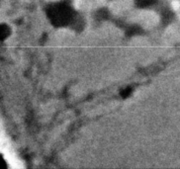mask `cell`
<instances>
[{"mask_svg": "<svg viewBox=\"0 0 180 169\" xmlns=\"http://www.w3.org/2000/svg\"><path fill=\"white\" fill-rule=\"evenodd\" d=\"M172 7L175 10H178L180 8V2L179 1H173L172 2Z\"/></svg>", "mask_w": 180, "mask_h": 169, "instance_id": "6da1fadb", "label": "cell"}]
</instances>
